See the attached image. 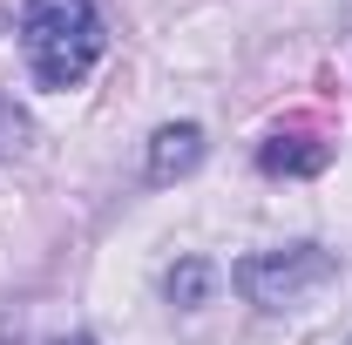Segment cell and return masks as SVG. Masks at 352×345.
Listing matches in <instances>:
<instances>
[{
    "instance_id": "6da1fadb",
    "label": "cell",
    "mask_w": 352,
    "mask_h": 345,
    "mask_svg": "<svg viewBox=\"0 0 352 345\" xmlns=\"http://www.w3.org/2000/svg\"><path fill=\"white\" fill-rule=\"evenodd\" d=\"M21 47L41 88H75L102 61V14L95 0H28L21 14Z\"/></svg>"
},
{
    "instance_id": "7a4b0ae2",
    "label": "cell",
    "mask_w": 352,
    "mask_h": 345,
    "mask_svg": "<svg viewBox=\"0 0 352 345\" xmlns=\"http://www.w3.org/2000/svg\"><path fill=\"white\" fill-rule=\"evenodd\" d=\"M332 271H339L332 251H318V244H285V251H258V258L237 264V291L251 304H264V311H285V304H298L305 291L332 285Z\"/></svg>"
},
{
    "instance_id": "3957f363",
    "label": "cell",
    "mask_w": 352,
    "mask_h": 345,
    "mask_svg": "<svg viewBox=\"0 0 352 345\" xmlns=\"http://www.w3.org/2000/svg\"><path fill=\"white\" fill-rule=\"evenodd\" d=\"M258 163H264V176H318L332 163V142H318V135H305V129H292V135L278 129L258 149Z\"/></svg>"
},
{
    "instance_id": "277c9868",
    "label": "cell",
    "mask_w": 352,
    "mask_h": 345,
    "mask_svg": "<svg viewBox=\"0 0 352 345\" xmlns=\"http://www.w3.org/2000/svg\"><path fill=\"white\" fill-rule=\"evenodd\" d=\"M204 163V129L197 122H170V129H156L149 142V183H176V176H190Z\"/></svg>"
},
{
    "instance_id": "5b68a950",
    "label": "cell",
    "mask_w": 352,
    "mask_h": 345,
    "mask_svg": "<svg viewBox=\"0 0 352 345\" xmlns=\"http://www.w3.org/2000/svg\"><path fill=\"white\" fill-rule=\"evenodd\" d=\"M204 291H210V264H204V258H183V264L170 271V298L183 304V311H197Z\"/></svg>"
},
{
    "instance_id": "8992f818",
    "label": "cell",
    "mask_w": 352,
    "mask_h": 345,
    "mask_svg": "<svg viewBox=\"0 0 352 345\" xmlns=\"http://www.w3.org/2000/svg\"><path fill=\"white\" fill-rule=\"evenodd\" d=\"M21 142H28V115H21V109L0 95V156H14Z\"/></svg>"
},
{
    "instance_id": "52a82bcc",
    "label": "cell",
    "mask_w": 352,
    "mask_h": 345,
    "mask_svg": "<svg viewBox=\"0 0 352 345\" xmlns=\"http://www.w3.org/2000/svg\"><path fill=\"white\" fill-rule=\"evenodd\" d=\"M61 345H95V339H88V332H75V339H61Z\"/></svg>"
}]
</instances>
